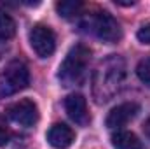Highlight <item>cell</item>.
<instances>
[{"label":"cell","mask_w":150,"mask_h":149,"mask_svg":"<svg viewBox=\"0 0 150 149\" xmlns=\"http://www.w3.org/2000/svg\"><path fill=\"white\" fill-rule=\"evenodd\" d=\"M126 81V62L119 54L101 60L93 75V97L98 104H105L120 93Z\"/></svg>","instance_id":"1"},{"label":"cell","mask_w":150,"mask_h":149,"mask_svg":"<svg viewBox=\"0 0 150 149\" xmlns=\"http://www.w3.org/2000/svg\"><path fill=\"white\" fill-rule=\"evenodd\" d=\"M89 60H91V51L86 46H82V44L74 46L68 51V54L65 56L63 63L59 65V70H58L59 82L67 88L80 84L87 74Z\"/></svg>","instance_id":"2"},{"label":"cell","mask_w":150,"mask_h":149,"mask_svg":"<svg viewBox=\"0 0 150 149\" xmlns=\"http://www.w3.org/2000/svg\"><path fill=\"white\" fill-rule=\"evenodd\" d=\"M28 84H30L28 67L23 62L14 60L7 63L0 72V97H11L14 93H19Z\"/></svg>","instance_id":"3"},{"label":"cell","mask_w":150,"mask_h":149,"mask_svg":"<svg viewBox=\"0 0 150 149\" xmlns=\"http://www.w3.org/2000/svg\"><path fill=\"white\" fill-rule=\"evenodd\" d=\"M86 27H87V32L94 34L98 39H101L103 42H117L122 37V28H120V23L113 18L110 12H96V14H91L86 21Z\"/></svg>","instance_id":"4"},{"label":"cell","mask_w":150,"mask_h":149,"mask_svg":"<svg viewBox=\"0 0 150 149\" xmlns=\"http://www.w3.org/2000/svg\"><path fill=\"white\" fill-rule=\"evenodd\" d=\"M30 44L40 58H49L56 51V35L45 25H35L30 30Z\"/></svg>","instance_id":"5"},{"label":"cell","mask_w":150,"mask_h":149,"mask_svg":"<svg viewBox=\"0 0 150 149\" xmlns=\"http://www.w3.org/2000/svg\"><path fill=\"white\" fill-rule=\"evenodd\" d=\"M9 117L21 126H35L38 121V107L30 98H23L9 107Z\"/></svg>","instance_id":"6"},{"label":"cell","mask_w":150,"mask_h":149,"mask_svg":"<svg viewBox=\"0 0 150 149\" xmlns=\"http://www.w3.org/2000/svg\"><path fill=\"white\" fill-rule=\"evenodd\" d=\"M140 112V105L136 102H124L117 107H113L107 116V126L112 130H120L122 126H126L131 119L136 117V114Z\"/></svg>","instance_id":"7"},{"label":"cell","mask_w":150,"mask_h":149,"mask_svg":"<svg viewBox=\"0 0 150 149\" xmlns=\"http://www.w3.org/2000/svg\"><path fill=\"white\" fill-rule=\"evenodd\" d=\"M65 109H67V114L68 117L80 125V126H86L89 125L91 121V116H89V111H87V104H86V98L79 93H74V95H68L67 100H65Z\"/></svg>","instance_id":"8"},{"label":"cell","mask_w":150,"mask_h":149,"mask_svg":"<svg viewBox=\"0 0 150 149\" xmlns=\"http://www.w3.org/2000/svg\"><path fill=\"white\" fill-rule=\"evenodd\" d=\"M47 142L54 149H68L75 142V132L63 123H56L47 132Z\"/></svg>","instance_id":"9"},{"label":"cell","mask_w":150,"mask_h":149,"mask_svg":"<svg viewBox=\"0 0 150 149\" xmlns=\"http://www.w3.org/2000/svg\"><path fill=\"white\" fill-rule=\"evenodd\" d=\"M112 146L115 149H147L133 132H127V130H117L113 133Z\"/></svg>","instance_id":"10"},{"label":"cell","mask_w":150,"mask_h":149,"mask_svg":"<svg viewBox=\"0 0 150 149\" xmlns=\"http://www.w3.org/2000/svg\"><path fill=\"white\" fill-rule=\"evenodd\" d=\"M82 7H84V4L79 2V0H63V2L56 4V11L63 18H72L75 14H79V11Z\"/></svg>","instance_id":"11"},{"label":"cell","mask_w":150,"mask_h":149,"mask_svg":"<svg viewBox=\"0 0 150 149\" xmlns=\"http://www.w3.org/2000/svg\"><path fill=\"white\" fill-rule=\"evenodd\" d=\"M16 34V23L14 19L5 12L0 11V40H7Z\"/></svg>","instance_id":"12"},{"label":"cell","mask_w":150,"mask_h":149,"mask_svg":"<svg viewBox=\"0 0 150 149\" xmlns=\"http://www.w3.org/2000/svg\"><path fill=\"white\" fill-rule=\"evenodd\" d=\"M136 74L140 77L142 82H145L147 86H150V56L149 58H143L138 67H136Z\"/></svg>","instance_id":"13"},{"label":"cell","mask_w":150,"mask_h":149,"mask_svg":"<svg viewBox=\"0 0 150 149\" xmlns=\"http://www.w3.org/2000/svg\"><path fill=\"white\" fill-rule=\"evenodd\" d=\"M136 37H138V40H140L142 44H149V46H150V23L143 25V27L138 30Z\"/></svg>","instance_id":"14"},{"label":"cell","mask_w":150,"mask_h":149,"mask_svg":"<svg viewBox=\"0 0 150 149\" xmlns=\"http://www.w3.org/2000/svg\"><path fill=\"white\" fill-rule=\"evenodd\" d=\"M7 142H9V132L0 125V148H2V146H5Z\"/></svg>","instance_id":"15"},{"label":"cell","mask_w":150,"mask_h":149,"mask_svg":"<svg viewBox=\"0 0 150 149\" xmlns=\"http://www.w3.org/2000/svg\"><path fill=\"white\" fill-rule=\"evenodd\" d=\"M145 133H147V137L150 139V117L147 119V123H145Z\"/></svg>","instance_id":"16"}]
</instances>
